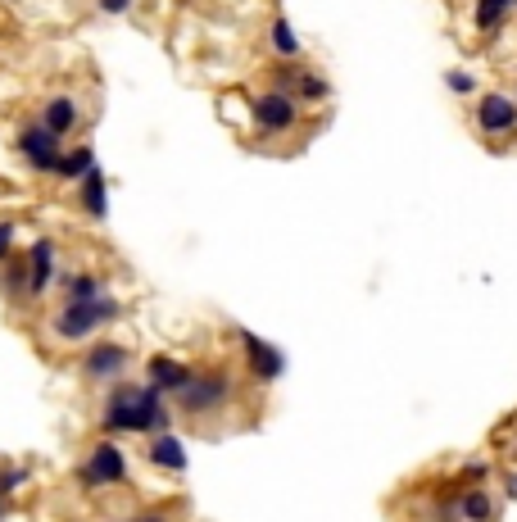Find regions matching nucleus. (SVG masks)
<instances>
[{"mask_svg":"<svg viewBox=\"0 0 517 522\" xmlns=\"http://www.w3.org/2000/svg\"><path fill=\"white\" fill-rule=\"evenodd\" d=\"M100 427L109 436H123V432H146V436H159L168 427V404H164V391L159 386H137V382H123L109 391L105 400V414H100Z\"/></svg>","mask_w":517,"mask_h":522,"instance_id":"obj_1","label":"nucleus"},{"mask_svg":"<svg viewBox=\"0 0 517 522\" xmlns=\"http://www.w3.org/2000/svg\"><path fill=\"white\" fill-rule=\"evenodd\" d=\"M118 314H123V305H118L109 291L96 300H64V309L50 318V332H55L59 341H87L96 327L114 323Z\"/></svg>","mask_w":517,"mask_h":522,"instance_id":"obj_2","label":"nucleus"},{"mask_svg":"<svg viewBox=\"0 0 517 522\" xmlns=\"http://www.w3.org/2000/svg\"><path fill=\"white\" fill-rule=\"evenodd\" d=\"M232 391H236V382L223 368H205V373H191V382L177 391V409L186 418H214L232 400Z\"/></svg>","mask_w":517,"mask_h":522,"instance_id":"obj_3","label":"nucleus"},{"mask_svg":"<svg viewBox=\"0 0 517 522\" xmlns=\"http://www.w3.org/2000/svg\"><path fill=\"white\" fill-rule=\"evenodd\" d=\"M250 119L259 132H268V137H282V132H291L295 123H300V100L286 96V91L268 87L259 91V96L250 100Z\"/></svg>","mask_w":517,"mask_h":522,"instance_id":"obj_4","label":"nucleus"},{"mask_svg":"<svg viewBox=\"0 0 517 522\" xmlns=\"http://www.w3.org/2000/svg\"><path fill=\"white\" fill-rule=\"evenodd\" d=\"M14 146H19V155L32 164V173H55L59 155H64V137H55V132L46 128V123H23L19 137H14Z\"/></svg>","mask_w":517,"mask_h":522,"instance_id":"obj_5","label":"nucleus"},{"mask_svg":"<svg viewBox=\"0 0 517 522\" xmlns=\"http://www.w3.org/2000/svg\"><path fill=\"white\" fill-rule=\"evenodd\" d=\"M78 477L87 486H118L127 482V454L118 450L114 441H96L87 454V463L78 468Z\"/></svg>","mask_w":517,"mask_h":522,"instance_id":"obj_6","label":"nucleus"},{"mask_svg":"<svg viewBox=\"0 0 517 522\" xmlns=\"http://www.w3.org/2000/svg\"><path fill=\"white\" fill-rule=\"evenodd\" d=\"M477 128L481 137H508V132H517V100L504 96V91H486L477 100Z\"/></svg>","mask_w":517,"mask_h":522,"instance_id":"obj_7","label":"nucleus"},{"mask_svg":"<svg viewBox=\"0 0 517 522\" xmlns=\"http://www.w3.org/2000/svg\"><path fill=\"white\" fill-rule=\"evenodd\" d=\"M241 350H245V364H250V373L259 377V382H277V377L286 373V355L277 345H268L264 336L241 332Z\"/></svg>","mask_w":517,"mask_h":522,"instance_id":"obj_8","label":"nucleus"},{"mask_svg":"<svg viewBox=\"0 0 517 522\" xmlns=\"http://www.w3.org/2000/svg\"><path fill=\"white\" fill-rule=\"evenodd\" d=\"M127 364H132L127 345H114V341L91 345L87 355H82V377H87V382H114Z\"/></svg>","mask_w":517,"mask_h":522,"instance_id":"obj_9","label":"nucleus"},{"mask_svg":"<svg viewBox=\"0 0 517 522\" xmlns=\"http://www.w3.org/2000/svg\"><path fill=\"white\" fill-rule=\"evenodd\" d=\"M41 123H46L55 137H73V132L82 128V105H78V96H46L41 100Z\"/></svg>","mask_w":517,"mask_h":522,"instance_id":"obj_10","label":"nucleus"},{"mask_svg":"<svg viewBox=\"0 0 517 522\" xmlns=\"http://www.w3.org/2000/svg\"><path fill=\"white\" fill-rule=\"evenodd\" d=\"M146 382L159 386L164 395H177L186 382H191V368L177 364L173 355H150V359H146Z\"/></svg>","mask_w":517,"mask_h":522,"instance_id":"obj_11","label":"nucleus"},{"mask_svg":"<svg viewBox=\"0 0 517 522\" xmlns=\"http://www.w3.org/2000/svg\"><path fill=\"white\" fill-rule=\"evenodd\" d=\"M78 205L87 218H105L109 214V182H105V168H91L87 178L78 182Z\"/></svg>","mask_w":517,"mask_h":522,"instance_id":"obj_12","label":"nucleus"},{"mask_svg":"<svg viewBox=\"0 0 517 522\" xmlns=\"http://www.w3.org/2000/svg\"><path fill=\"white\" fill-rule=\"evenodd\" d=\"M28 273H32V296L50 291V282H55V241H50V237L32 241V250H28Z\"/></svg>","mask_w":517,"mask_h":522,"instance_id":"obj_13","label":"nucleus"},{"mask_svg":"<svg viewBox=\"0 0 517 522\" xmlns=\"http://www.w3.org/2000/svg\"><path fill=\"white\" fill-rule=\"evenodd\" d=\"M517 0H477V10H472V23H477L481 37H495L508 19H513Z\"/></svg>","mask_w":517,"mask_h":522,"instance_id":"obj_14","label":"nucleus"},{"mask_svg":"<svg viewBox=\"0 0 517 522\" xmlns=\"http://www.w3.org/2000/svg\"><path fill=\"white\" fill-rule=\"evenodd\" d=\"M150 463L164 468V473H182L186 468V445L177 441L173 432H159L155 441H150Z\"/></svg>","mask_w":517,"mask_h":522,"instance_id":"obj_15","label":"nucleus"},{"mask_svg":"<svg viewBox=\"0 0 517 522\" xmlns=\"http://www.w3.org/2000/svg\"><path fill=\"white\" fill-rule=\"evenodd\" d=\"M91 168H96V150H91V146H73V150H64V155H59V164H55V173H50V178L82 182Z\"/></svg>","mask_w":517,"mask_h":522,"instance_id":"obj_16","label":"nucleus"},{"mask_svg":"<svg viewBox=\"0 0 517 522\" xmlns=\"http://www.w3.org/2000/svg\"><path fill=\"white\" fill-rule=\"evenodd\" d=\"M0 291H5V296L10 300H23V296H32V273H28V255L23 259H5V264H0Z\"/></svg>","mask_w":517,"mask_h":522,"instance_id":"obj_17","label":"nucleus"},{"mask_svg":"<svg viewBox=\"0 0 517 522\" xmlns=\"http://www.w3.org/2000/svg\"><path fill=\"white\" fill-rule=\"evenodd\" d=\"M454 513L468 522H490L495 518V495H490L486 486H468V491L459 495V504H454Z\"/></svg>","mask_w":517,"mask_h":522,"instance_id":"obj_18","label":"nucleus"},{"mask_svg":"<svg viewBox=\"0 0 517 522\" xmlns=\"http://www.w3.org/2000/svg\"><path fill=\"white\" fill-rule=\"evenodd\" d=\"M268 41H273L277 60H300V55H304V46H300V37H295V28H291L286 14H277V19L268 23Z\"/></svg>","mask_w":517,"mask_h":522,"instance_id":"obj_19","label":"nucleus"},{"mask_svg":"<svg viewBox=\"0 0 517 522\" xmlns=\"http://www.w3.org/2000/svg\"><path fill=\"white\" fill-rule=\"evenodd\" d=\"M64 282V300H96L105 296V282H100L96 273H69V277H59Z\"/></svg>","mask_w":517,"mask_h":522,"instance_id":"obj_20","label":"nucleus"},{"mask_svg":"<svg viewBox=\"0 0 517 522\" xmlns=\"http://www.w3.org/2000/svg\"><path fill=\"white\" fill-rule=\"evenodd\" d=\"M19 482H28V473H23V468H14V473H0V522L10 518V509H14V504H10V491H14Z\"/></svg>","mask_w":517,"mask_h":522,"instance_id":"obj_21","label":"nucleus"},{"mask_svg":"<svg viewBox=\"0 0 517 522\" xmlns=\"http://www.w3.org/2000/svg\"><path fill=\"white\" fill-rule=\"evenodd\" d=\"M445 87L459 91V96H472V91H477V78H472V73H463V69H449L445 73Z\"/></svg>","mask_w":517,"mask_h":522,"instance_id":"obj_22","label":"nucleus"},{"mask_svg":"<svg viewBox=\"0 0 517 522\" xmlns=\"http://www.w3.org/2000/svg\"><path fill=\"white\" fill-rule=\"evenodd\" d=\"M132 5H137V0H96V10H100V14H109V19L127 14V10H132Z\"/></svg>","mask_w":517,"mask_h":522,"instance_id":"obj_23","label":"nucleus"},{"mask_svg":"<svg viewBox=\"0 0 517 522\" xmlns=\"http://www.w3.org/2000/svg\"><path fill=\"white\" fill-rule=\"evenodd\" d=\"M10 250H14V223H0V264L10 259Z\"/></svg>","mask_w":517,"mask_h":522,"instance_id":"obj_24","label":"nucleus"},{"mask_svg":"<svg viewBox=\"0 0 517 522\" xmlns=\"http://www.w3.org/2000/svg\"><path fill=\"white\" fill-rule=\"evenodd\" d=\"M486 477H490V463H472L468 468V482H486Z\"/></svg>","mask_w":517,"mask_h":522,"instance_id":"obj_25","label":"nucleus"},{"mask_svg":"<svg viewBox=\"0 0 517 522\" xmlns=\"http://www.w3.org/2000/svg\"><path fill=\"white\" fill-rule=\"evenodd\" d=\"M132 522H168V518H164V513H137Z\"/></svg>","mask_w":517,"mask_h":522,"instance_id":"obj_26","label":"nucleus"}]
</instances>
